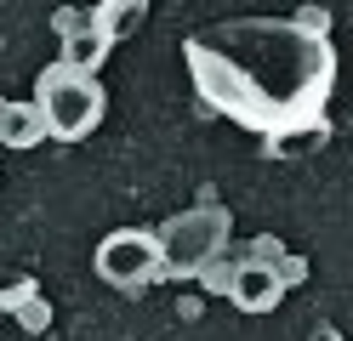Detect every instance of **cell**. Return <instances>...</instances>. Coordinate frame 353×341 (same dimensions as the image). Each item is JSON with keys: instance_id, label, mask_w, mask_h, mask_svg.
I'll return each mask as SVG.
<instances>
[{"instance_id": "9c48e42d", "label": "cell", "mask_w": 353, "mask_h": 341, "mask_svg": "<svg viewBox=\"0 0 353 341\" xmlns=\"http://www.w3.org/2000/svg\"><path fill=\"white\" fill-rule=\"evenodd\" d=\"M108 45H114V40H108V34H97V29L69 34V40H63V57H57V63H69L74 74H97V68H103V57H108Z\"/></svg>"}, {"instance_id": "ba28073f", "label": "cell", "mask_w": 353, "mask_h": 341, "mask_svg": "<svg viewBox=\"0 0 353 341\" xmlns=\"http://www.w3.org/2000/svg\"><path fill=\"white\" fill-rule=\"evenodd\" d=\"M148 23V0H97V12H92V29L108 34V40H131Z\"/></svg>"}, {"instance_id": "30bf717a", "label": "cell", "mask_w": 353, "mask_h": 341, "mask_svg": "<svg viewBox=\"0 0 353 341\" xmlns=\"http://www.w3.org/2000/svg\"><path fill=\"white\" fill-rule=\"evenodd\" d=\"M12 313H17V324H23L29 335H40V330H46V324H52V307H46V302H40V290H29V296H23V302H17Z\"/></svg>"}, {"instance_id": "8fae6325", "label": "cell", "mask_w": 353, "mask_h": 341, "mask_svg": "<svg viewBox=\"0 0 353 341\" xmlns=\"http://www.w3.org/2000/svg\"><path fill=\"white\" fill-rule=\"evenodd\" d=\"M52 29H57L63 40H69V34H85V29H92V12H74V6H63V12L52 17Z\"/></svg>"}, {"instance_id": "7a4b0ae2", "label": "cell", "mask_w": 353, "mask_h": 341, "mask_svg": "<svg viewBox=\"0 0 353 341\" xmlns=\"http://www.w3.org/2000/svg\"><path fill=\"white\" fill-rule=\"evenodd\" d=\"M34 103L46 108V125L57 143H80L92 136V125L103 120V85L92 74H74L69 63H52L34 85Z\"/></svg>"}, {"instance_id": "6da1fadb", "label": "cell", "mask_w": 353, "mask_h": 341, "mask_svg": "<svg viewBox=\"0 0 353 341\" xmlns=\"http://www.w3.org/2000/svg\"><path fill=\"white\" fill-rule=\"evenodd\" d=\"M188 74L205 108L274 136L285 125L319 120L336 91L330 34H314L296 17H228L188 34Z\"/></svg>"}, {"instance_id": "3957f363", "label": "cell", "mask_w": 353, "mask_h": 341, "mask_svg": "<svg viewBox=\"0 0 353 341\" xmlns=\"http://www.w3.org/2000/svg\"><path fill=\"white\" fill-rule=\"evenodd\" d=\"M228 245V211L223 205H194L176 211L160 227V250H165V273H205Z\"/></svg>"}, {"instance_id": "5bb4252c", "label": "cell", "mask_w": 353, "mask_h": 341, "mask_svg": "<svg viewBox=\"0 0 353 341\" xmlns=\"http://www.w3.org/2000/svg\"><path fill=\"white\" fill-rule=\"evenodd\" d=\"M296 23H307L314 34H325V12H314V6H307V12H296Z\"/></svg>"}, {"instance_id": "8992f818", "label": "cell", "mask_w": 353, "mask_h": 341, "mask_svg": "<svg viewBox=\"0 0 353 341\" xmlns=\"http://www.w3.org/2000/svg\"><path fill=\"white\" fill-rule=\"evenodd\" d=\"M52 125H46V108H40L34 97L29 103H0V143L6 148H34V143H46Z\"/></svg>"}, {"instance_id": "9a60e30c", "label": "cell", "mask_w": 353, "mask_h": 341, "mask_svg": "<svg viewBox=\"0 0 353 341\" xmlns=\"http://www.w3.org/2000/svg\"><path fill=\"white\" fill-rule=\"evenodd\" d=\"M314 341H336V330H314Z\"/></svg>"}, {"instance_id": "7c38bea8", "label": "cell", "mask_w": 353, "mask_h": 341, "mask_svg": "<svg viewBox=\"0 0 353 341\" xmlns=\"http://www.w3.org/2000/svg\"><path fill=\"white\" fill-rule=\"evenodd\" d=\"M251 262H268V267H279V262H285V250H279L274 239H256V245H251Z\"/></svg>"}, {"instance_id": "277c9868", "label": "cell", "mask_w": 353, "mask_h": 341, "mask_svg": "<svg viewBox=\"0 0 353 341\" xmlns=\"http://www.w3.org/2000/svg\"><path fill=\"white\" fill-rule=\"evenodd\" d=\"M97 279L114 285V290H137L148 279H165L160 234H148V227H114L97 245Z\"/></svg>"}, {"instance_id": "52a82bcc", "label": "cell", "mask_w": 353, "mask_h": 341, "mask_svg": "<svg viewBox=\"0 0 353 341\" xmlns=\"http://www.w3.org/2000/svg\"><path fill=\"white\" fill-rule=\"evenodd\" d=\"M330 143V120L319 114V120H302V125H285L274 136H262V148H268V159H307V154H319Z\"/></svg>"}, {"instance_id": "4fadbf2b", "label": "cell", "mask_w": 353, "mask_h": 341, "mask_svg": "<svg viewBox=\"0 0 353 341\" xmlns=\"http://www.w3.org/2000/svg\"><path fill=\"white\" fill-rule=\"evenodd\" d=\"M279 279H285V285H302V279H307V262H302V256H285V262H279Z\"/></svg>"}, {"instance_id": "5b68a950", "label": "cell", "mask_w": 353, "mask_h": 341, "mask_svg": "<svg viewBox=\"0 0 353 341\" xmlns=\"http://www.w3.org/2000/svg\"><path fill=\"white\" fill-rule=\"evenodd\" d=\"M279 296H285L279 267H268V262H251V256L234 267V290H228V302H234L239 313H274V307H279Z\"/></svg>"}]
</instances>
